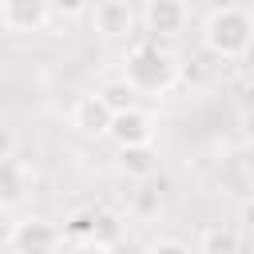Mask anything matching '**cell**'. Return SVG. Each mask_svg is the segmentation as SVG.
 <instances>
[{
  "instance_id": "obj_1",
  "label": "cell",
  "mask_w": 254,
  "mask_h": 254,
  "mask_svg": "<svg viewBox=\"0 0 254 254\" xmlns=\"http://www.w3.org/2000/svg\"><path fill=\"white\" fill-rule=\"evenodd\" d=\"M123 79L135 87V95H167L179 83V60L159 40H139L123 56Z\"/></svg>"
},
{
  "instance_id": "obj_2",
  "label": "cell",
  "mask_w": 254,
  "mask_h": 254,
  "mask_svg": "<svg viewBox=\"0 0 254 254\" xmlns=\"http://www.w3.org/2000/svg\"><path fill=\"white\" fill-rule=\"evenodd\" d=\"M202 48L218 60H242L250 52V40H254V20L246 8L238 4H222L214 8L206 20H202Z\"/></svg>"
},
{
  "instance_id": "obj_3",
  "label": "cell",
  "mask_w": 254,
  "mask_h": 254,
  "mask_svg": "<svg viewBox=\"0 0 254 254\" xmlns=\"http://www.w3.org/2000/svg\"><path fill=\"white\" fill-rule=\"evenodd\" d=\"M64 230L48 218H20L8 230V250L12 254H60Z\"/></svg>"
},
{
  "instance_id": "obj_4",
  "label": "cell",
  "mask_w": 254,
  "mask_h": 254,
  "mask_svg": "<svg viewBox=\"0 0 254 254\" xmlns=\"http://www.w3.org/2000/svg\"><path fill=\"white\" fill-rule=\"evenodd\" d=\"M87 16H91V28L99 40H127L139 24V16L127 0H91Z\"/></svg>"
},
{
  "instance_id": "obj_5",
  "label": "cell",
  "mask_w": 254,
  "mask_h": 254,
  "mask_svg": "<svg viewBox=\"0 0 254 254\" xmlns=\"http://www.w3.org/2000/svg\"><path fill=\"white\" fill-rule=\"evenodd\" d=\"M139 24L151 40H175L187 28V4L183 0H143Z\"/></svg>"
},
{
  "instance_id": "obj_6",
  "label": "cell",
  "mask_w": 254,
  "mask_h": 254,
  "mask_svg": "<svg viewBox=\"0 0 254 254\" xmlns=\"http://www.w3.org/2000/svg\"><path fill=\"white\" fill-rule=\"evenodd\" d=\"M155 131H159L155 115H151V111H143V107L135 103V107H127V111H115V115H111L107 135H103V139H111L115 147H135V143H155Z\"/></svg>"
},
{
  "instance_id": "obj_7",
  "label": "cell",
  "mask_w": 254,
  "mask_h": 254,
  "mask_svg": "<svg viewBox=\"0 0 254 254\" xmlns=\"http://www.w3.org/2000/svg\"><path fill=\"white\" fill-rule=\"evenodd\" d=\"M48 0H0V28L12 36H32L48 24Z\"/></svg>"
},
{
  "instance_id": "obj_8",
  "label": "cell",
  "mask_w": 254,
  "mask_h": 254,
  "mask_svg": "<svg viewBox=\"0 0 254 254\" xmlns=\"http://www.w3.org/2000/svg\"><path fill=\"white\" fill-rule=\"evenodd\" d=\"M115 167L119 175L143 183V179H155L159 171V147L155 143H135V147H115Z\"/></svg>"
},
{
  "instance_id": "obj_9",
  "label": "cell",
  "mask_w": 254,
  "mask_h": 254,
  "mask_svg": "<svg viewBox=\"0 0 254 254\" xmlns=\"http://www.w3.org/2000/svg\"><path fill=\"white\" fill-rule=\"evenodd\" d=\"M107 123H111V111L103 107V99L91 91V95H79L75 107H71V127L87 139H103L107 135Z\"/></svg>"
},
{
  "instance_id": "obj_10",
  "label": "cell",
  "mask_w": 254,
  "mask_h": 254,
  "mask_svg": "<svg viewBox=\"0 0 254 254\" xmlns=\"http://www.w3.org/2000/svg\"><path fill=\"white\" fill-rule=\"evenodd\" d=\"M194 254H242V234L230 222H210L202 226Z\"/></svg>"
},
{
  "instance_id": "obj_11",
  "label": "cell",
  "mask_w": 254,
  "mask_h": 254,
  "mask_svg": "<svg viewBox=\"0 0 254 254\" xmlns=\"http://www.w3.org/2000/svg\"><path fill=\"white\" fill-rule=\"evenodd\" d=\"M95 95L103 99V107H107L111 115H115V111H127V107H135V103H139L135 87H131V83H127L123 75H119V79H107V83H103V87H99Z\"/></svg>"
},
{
  "instance_id": "obj_12",
  "label": "cell",
  "mask_w": 254,
  "mask_h": 254,
  "mask_svg": "<svg viewBox=\"0 0 254 254\" xmlns=\"http://www.w3.org/2000/svg\"><path fill=\"white\" fill-rule=\"evenodd\" d=\"M131 210H135V218H159L163 214V190L151 179H143L139 190L131 194Z\"/></svg>"
},
{
  "instance_id": "obj_13",
  "label": "cell",
  "mask_w": 254,
  "mask_h": 254,
  "mask_svg": "<svg viewBox=\"0 0 254 254\" xmlns=\"http://www.w3.org/2000/svg\"><path fill=\"white\" fill-rule=\"evenodd\" d=\"M87 8H91V0H48V12L60 20H79V16H87Z\"/></svg>"
},
{
  "instance_id": "obj_14",
  "label": "cell",
  "mask_w": 254,
  "mask_h": 254,
  "mask_svg": "<svg viewBox=\"0 0 254 254\" xmlns=\"http://www.w3.org/2000/svg\"><path fill=\"white\" fill-rule=\"evenodd\" d=\"M143 254H194V246L183 242V238H175V234H167V238H155Z\"/></svg>"
},
{
  "instance_id": "obj_15",
  "label": "cell",
  "mask_w": 254,
  "mask_h": 254,
  "mask_svg": "<svg viewBox=\"0 0 254 254\" xmlns=\"http://www.w3.org/2000/svg\"><path fill=\"white\" fill-rule=\"evenodd\" d=\"M16 155V135H12V127H4L0 123V163L4 159H12Z\"/></svg>"
}]
</instances>
